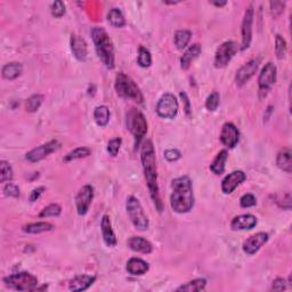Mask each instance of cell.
I'll list each match as a JSON object with an SVG mask.
<instances>
[{"instance_id":"cell-1","label":"cell","mask_w":292,"mask_h":292,"mask_svg":"<svg viewBox=\"0 0 292 292\" xmlns=\"http://www.w3.org/2000/svg\"><path fill=\"white\" fill-rule=\"evenodd\" d=\"M141 160L142 165L144 169V176L146 182H147V187L149 191L153 202L156 210L159 213H162L163 203L160 196V190L158 185V168H156V159H155V151L153 143L149 140L144 142L141 149Z\"/></svg>"},{"instance_id":"cell-2","label":"cell","mask_w":292,"mask_h":292,"mask_svg":"<svg viewBox=\"0 0 292 292\" xmlns=\"http://www.w3.org/2000/svg\"><path fill=\"white\" fill-rule=\"evenodd\" d=\"M172 193L170 196V206L177 214H186L194 206V194L192 180L189 176L175 178L171 183Z\"/></svg>"},{"instance_id":"cell-3","label":"cell","mask_w":292,"mask_h":292,"mask_svg":"<svg viewBox=\"0 0 292 292\" xmlns=\"http://www.w3.org/2000/svg\"><path fill=\"white\" fill-rule=\"evenodd\" d=\"M92 37L97 56L107 69L112 70L116 65L114 64V47L109 34L103 27L96 26L92 30Z\"/></svg>"},{"instance_id":"cell-4","label":"cell","mask_w":292,"mask_h":292,"mask_svg":"<svg viewBox=\"0 0 292 292\" xmlns=\"http://www.w3.org/2000/svg\"><path fill=\"white\" fill-rule=\"evenodd\" d=\"M114 87H116L118 95L122 97V98L133 99L138 104H141V105L144 104V96L141 92L140 87L136 85V82L130 76L124 74L123 72H119L117 74Z\"/></svg>"},{"instance_id":"cell-5","label":"cell","mask_w":292,"mask_h":292,"mask_svg":"<svg viewBox=\"0 0 292 292\" xmlns=\"http://www.w3.org/2000/svg\"><path fill=\"white\" fill-rule=\"evenodd\" d=\"M126 123L128 130L135 138V146L137 147L147 133V121L140 110H137L136 107H131L127 112Z\"/></svg>"},{"instance_id":"cell-6","label":"cell","mask_w":292,"mask_h":292,"mask_svg":"<svg viewBox=\"0 0 292 292\" xmlns=\"http://www.w3.org/2000/svg\"><path fill=\"white\" fill-rule=\"evenodd\" d=\"M3 283L9 289L16 291H36L38 289V279L29 272H20L6 276Z\"/></svg>"},{"instance_id":"cell-7","label":"cell","mask_w":292,"mask_h":292,"mask_svg":"<svg viewBox=\"0 0 292 292\" xmlns=\"http://www.w3.org/2000/svg\"><path fill=\"white\" fill-rule=\"evenodd\" d=\"M126 209L127 214L129 216L133 225L136 227L138 231H146L149 226L148 218L144 213L143 207L140 202V200L135 196H129L126 202Z\"/></svg>"},{"instance_id":"cell-8","label":"cell","mask_w":292,"mask_h":292,"mask_svg":"<svg viewBox=\"0 0 292 292\" xmlns=\"http://www.w3.org/2000/svg\"><path fill=\"white\" fill-rule=\"evenodd\" d=\"M178 100L176 97L172 94L167 93L159 99L155 111L158 116L163 118V119H173L178 113Z\"/></svg>"},{"instance_id":"cell-9","label":"cell","mask_w":292,"mask_h":292,"mask_svg":"<svg viewBox=\"0 0 292 292\" xmlns=\"http://www.w3.org/2000/svg\"><path fill=\"white\" fill-rule=\"evenodd\" d=\"M239 51L238 44L234 41H225L218 47L215 55V67L222 69L227 65Z\"/></svg>"},{"instance_id":"cell-10","label":"cell","mask_w":292,"mask_h":292,"mask_svg":"<svg viewBox=\"0 0 292 292\" xmlns=\"http://www.w3.org/2000/svg\"><path fill=\"white\" fill-rule=\"evenodd\" d=\"M276 74L277 70L276 67L273 63H267L263 68L258 78V85H259V93L260 96H266L269 89L272 88L274 83L276 82Z\"/></svg>"},{"instance_id":"cell-11","label":"cell","mask_w":292,"mask_h":292,"mask_svg":"<svg viewBox=\"0 0 292 292\" xmlns=\"http://www.w3.org/2000/svg\"><path fill=\"white\" fill-rule=\"evenodd\" d=\"M61 144L57 141H50L46 144H43L38 147L31 149L29 153H26V160H29L30 162H39L45 158H47L48 155L60 148Z\"/></svg>"},{"instance_id":"cell-12","label":"cell","mask_w":292,"mask_h":292,"mask_svg":"<svg viewBox=\"0 0 292 292\" xmlns=\"http://www.w3.org/2000/svg\"><path fill=\"white\" fill-rule=\"evenodd\" d=\"M94 199V189L90 185H85L80 189V191L75 196L76 211L80 216H85L88 213L90 204Z\"/></svg>"},{"instance_id":"cell-13","label":"cell","mask_w":292,"mask_h":292,"mask_svg":"<svg viewBox=\"0 0 292 292\" xmlns=\"http://www.w3.org/2000/svg\"><path fill=\"white\" fill-rule=\"evenodd\" d=\"M252 22H253V7L249 6L245 10L242 22V44L241 49L245 50L250 47L252 40Z\"/></svg>"},{"instance_id":"cell-14","label":"cell","mask_w":292,"mask_h":292,"mask_svg":"<svg viewBox=\"0 0 292 292\" xmlns=\"http://www.w3.org/2000/svg\"><path fill=\"white\" fill-rule=\"evenodd\" d=\"M268 241V234L265 232H259L257 234H253L243 242L242 249L246 255L252 256L260 250V248Z\"/></svg>"},{"instance_id":"cell-15","label":"cell","mask_w":292,"mask_h":292,"mask_svg":"<svg viewBox=\"0 0 292 292\" xmlns=\"http://www.w3.org/2000/svg\"><path fill=\"white\" fill-rule=\"evenodd\" d=\"M246 179L245 173L242 170H235L228 173L221 182V191L224 194H231L235 191L236 187Z\"/></svg>"},{"instance_id":"cell-16","label":"cell","mask_w":292,"mask_h":292,"mask_svg":"<svg viewBox=\"0 0 292 292\" xmlns=\"http://www.w3.org/2000/svg\"><path fill=\"white\" fill-rule=\"evenodd\" d=\"M240 140V133L235 124L232 122H226L221 128L220 133V142L224 144L226 147L234 148L239 143Z\"/></svg>"},{"instance_id":"cell-17","label":"cell","mask_w":292,"mask_h":292,"mask_svg":"<svg viewBox=\"0 0 292 292\" xmlns=\"http://www.w3.org/2000/svg\"><path fill=\"white\" fill-rule=\"evenodd\" d=\"M259 68V60H251L249 61L248 63H245L243 67L239 69V71L236 72V85L239 87H242L243 85H245L246 82L249 81L250 79L255 75V73L257 72Z\"/></svg>"},{"instance_id":"cell-18","label":"cell","mask_w":292,"mask_h":292,"mask_svg":"<svg viewBox=\"0 0 292 292\" xmlns=\"http://www.w3.org/2000/svg\"><path fill=\"white\" fill-rule=\"evenodd\" d=\"M257 218L252 215H240L233 219L231 222V227L233 231H249L256 227Z\"/></svg>"},{"instance_id":"cell-19","label":"cell","mask_w":292,"mask_h":292,"mask_svg":"<svg viewBox=\"0 0 292 292\" xmlns=\"http://www.w3.org/2000/svg\"><path fill=\"white\" fill-rule=\"evenodd\" d=\"M100 228H102V234H103V240L105 242V244L110 248H113V246L117 245V236L116 233H114L112 228V222H111L110 216L107 215H104L102 217V220H100Z\"/></svg>"},{"instance_id":"cell-20","label":"cell","mask_w":292,"mask_h":292,"mask_svg":"<svg viewBox=\"0 0 292 292\" xmlns=\"http://www.w3.org/2000/svg\"><path fill=\"white\" fill-rule=\"evenodd\" d=\"M71 50L73 56L80 62H85L88 55V48H87L86 41L81 37L72 34L71 36Z\"/></svg>"},{"instance_id":"cell-21","label":"cell","mask_w":292,"mask_h":292,"mask_svg":"<svg viewBox=\"0 0 292 292\" xmlns=\"http://www.w3.org/2000/svg\"><path fill=\"white\" fill-rule=\"evenodd\" d=\"M127 244L133 251L145 253V255H149L153 251L152 243L142 236H131L127 241Z\"/></svg>"},{"instance_id":"cell-22","label":"cell","mask_w":292,"mask_h":292,"mask_svg":"<svg viewBox=\"0 0 292 292\" xmlns=\"http://www.w3.org/2000/svg\"><path fill=\"white\" fill-rule=\"evenodd\" d=\"M201 51H202V47L199 44H194L190 46L183 54V56L180 57V68L183 70H187L192 64V62L200 56Z\"/></svg>"},{"instance_id":"cell-23","label":"cell","mask_w":292,"mask_h":292,"mask_svg":"<svg viewBox=\"0 0 292 292\" xmlns=\"http://www.w3.org/2000/svg\"><path fill=\"white\" fill-rule=\"evenodd\" d=\"M96 276L90 275H78L73 277L70 284H69V290L71 291H86L95 283Z\"/></svg>"},{"instance_id":"cell-24","label":"cell","mask_w":292,"mask_h":292,"mask_svg":"<svg viewBox=\"0 0 292 292\" xmlns=\"http://www.w3.org/2000/svg\"><path fill=\"white\" fill-rule=\"evenodd\" d=\"M126 268H127V272L131 274V275L141 276L148 272L149 266H148V264L145 262V260L134 257V258H130L129 260H128Z\"/></svg>"},{"instance_id":"cell-25","label":"cell","mask_w":292,"mask_h":292,"mask_svg":"<svg viewBox=\"0 0 292 292\" xmlns=\"http://www.w3.org/2000/svg\"><path fill=\"white\" fill-rule=\"evenodd\" d=\"M292 153L289 148L283 149L277 154L276 158V165L281 170L286 171L288 173H291L292 171V160H291Z\"/></svg>"},{"instance_id":"cell-26","label":"cell","mask_w":292,"mask_h":292,"mask_svg":"<svg viewBox=\"0 0 292 292\" xmlns=\"http://www.w3.org/2000/svg\"><path fill=\"white\" fill-rule=\"evenodd\" d=\"M228 159V153L226 149H222L217 154L216 158L210 165V170L213 171L215 175H221L222 172L225 171V165L226 161Z\"/></svg>"},{"instance_id":"cell-27","label":"cell","mask_w":292,"mask_h":292,"mask_svg":"<svg viewBox=\"0 0 292 292\" xmlns=\"http://www.w3.org/2000/svg\"><path fill=\"white\" fill-rule=\"evenodd\" d=\"M54 228V225L47 221L33 222V224H27L23 226V231L29 234H40V233L49 232Z\"/></svg>"},{"instance_id":"cell-28","label":"cell","mask_w":292,"mask_h":292,"mask_svg":"<svg viewBox=\"0 0 292 292\" xmlns=\"http://www.w3.org/2000/svg\"><path fill=\"white\" fill-rule=\"evenodd\" d=\"M94 119L99 127H105L110 121V110L105 105L97 106L94 110Z\"/></svg>"},{"instance_id":"cell-29","label":"cell","mask_w":292,"mask_h":292,"mask_svg":"<svg viewBox=\"0 0 292 292\" xmlns=\"http://www.w3.org/2000/svg\"><path fill=\"white\" fill-rule=\"evenodd\" d=\"M23 72V67L20 63H8L2 68V76L7 80H14L19 78Z\"/></svg>"},{"instance_id":"cell-30","label":"cell","mask_w":292,"mask_h":292,"mask_svg":"<svg viewBox=\"0 0 292 292\" xmlns=\"http://www.w3.org/2000/svg\"><path fill=\"white\" fill-rule=\"evenodd\" d=\"M207 281L204 279H195L190 281L184 284V286H180L177 288L176 291H187V292H196V291H203L206 289Z\"/></svg>"},{"instance_id":"cell-31","label":"cell","mask_w":292,"mask_h":292,"mask_svg":"<svg viewBox=\"0 0 292 292\" xmlns=\"http://www.w3.org/2000/svg\"><path fill=\"white\" fill-rule=\"evenodd\" d=\"M107 20L110 24L114 27H122L126 25V19H124L122 12L119 8H112L107 14Z\"/></svg>"},{"instance_id":"cell-32","label":"cell","mask_w":292,"mask_h":292,"mask_svg":"<svg viewBox=\"0 0 292 292\" xmlns=\"http://www.w3.org/2000/svg\"><path fill=\"white\" fill-rule=\"evenodd\" d=\"M192 32L189 30H178L175 33V45L178 49H184L190 44Z\"/></svg>"},{"instance_id":"cell-33","label":"cell","mask_w":292,"mask_h":292,"mask_svg":"<svg viewBox=\"0 0 292 292\" xmlns=\"http://www.w3.org/2000/svg\"><path fill=\"white\" fill-rule=\"evenodd\" d=\"M90 154H92V149L89 147H86V146H81V147L74 148L70 153H68V154L65 155L64 161L70 162V161H73V160L83 159V158H87V156H89Z\"/></svg>"},{"instance_id":"cell-34","label":"cell","mask_w":292,"mask_h":292,"mask_svg":"<svg viewBox=\"0 0 292 292\" xmlns=\"http://www.w3.org/2000/svg\"><path fill=\"white\" fill-rule=\"evenodd\" d=\"M44 99H45L44 95H40V94L32 95L30 98H27L26 104H25V109L27 112H30V113L37 112V111L40 109L41 104L44 103Z\"/></svg>"},{"instance_id":"cell-35","label":"cell","mask_w":292,"mask_h":292,"mask_svg":"<svg viewBox=\"0 0 292 292\" xmlns=\"http://www.w3.org/2000/svg\"><path fill=\"white\" fill-rule=\"evenodd\" d=\"M137 63L142 68L151 67L152 55H151V53H149V50L146 49L145 47H140V49H138Z\"/></svg>"},{"instance_id":"cell-36","label":"cell","mask_w":292,"mask_h":292,"mask_svg":"<svg viewBox=\"0 0 292 292\" xmlns=\"http://www.w3.org/2000/svg\"><path fill=\"white\" fill-rule=\"evenodd\" d=\"M62 213V208L60 204L57 203H51L49 206L44 208L39 214L40 218H46V217H58Z\"/></svg>"},{"instance_id":"cell-37","label":"cell","mask_w":292,"mask_h":292,"mask_svg":"<svg viewBox=\"0 0 292 292\" xmlns=\"http://www.w3.org/2000/svg\"><path fill=\"white\" fill-rule=\"evenodd\" d=\"M0 171H1V183L7 184L10 183L13 180V169L7 161H1L0 162Z\"/></svg>"},{"instance_id":"cell-38","label":"cell","mask_w":292,"mask_h":292,"mask_svg":"<svg viewBox=\"0 0 292 292\" xmlns=\"http://www.w3.org/2000/svg\"><path fill=\"white\" fill-rule=\"evenodd\" d=\"M275 54L279 60L286 57L287 54V41L282 36L277 34L275 38Z\"/></svg>"},{"instance_id":"cell-39","label":"cell","mask_w":292,"mask_h":292,"mask_svg":"<svg viewBox=\"0 0 292 292\" xmlns=\"http://www.w3.org/2000/svg\"><path fill=\"white\" fill-rule=\"evenodd\" d=\"M219 103H220V96H219V94L217 92H214L213 94H210V95L208 96V98L206 100L207 110L210 111V112H215V111L218 109Z\"/></svg>"},{"instance_id":"cell-40","label":"cell","mask_w":292,"mask_h":292,"mask_svg":"<svg viewBox=\"0 0 292 292\" xmlns=\"http://www.w3.org/2000/svg\"><path fill=\"white\" fill-rule=\"evenodd\" d=\"M121 144H122V140L121 138H113L107 144V152L111 156H117L118 153L120 151Z\"/></svg>"},{"instance_id":"cell-41","label":"cell","mask_w":292,"mask_h":292,"mask_svg":"<svg viewBox=\"0 0 292 292\" xmlns=\"http://www.w3.org/2000/svg\"><path fill=\"white\" fill-rule=\"evenodd\" d=\"M50 10H51V15L57 17V19H60L65 14V5L63 1H55L51 3V7H50Z\"/></svg>"},{"instance_id":"cell-42","label":"cell","mask_w":292,"mask_h":292,"mask_svg":"<svg viewBox=\"0 0 292 292\" xmlns=\"http://www.w3.org/2000/svg\"><path fill=\"white\" fill-rule=\"evenodd\" d=\"M257 203V199L256 196L253 195V194H244V195H242L241 199H240V206L242 208H250V207H253L256 206Z\"/></svg>"},{"instance_id":"cell-43","label":"cell","mask_w":292,"mask_h":292,"mask_svg":"<svg viewBox=\"0 0 292 292\" xmlns=\"http://www.w3.org/2000/svg\"><path fill=\"white\" fill-rule=\"evenodd\" d=\"M277 203L283 209L290 210L291 209V194L289 192L283 193L277 197Z\"/></svg>"},{"instance_id":"cell-44","label":"cell","mask_w":292,"mask_h":292,"mask_svg":"<svg viewBox=\"0 0 292 292\" xmlns=\"http://www.w3.org/2000/svg\"><path fill=\"white\" fill-rule=\"evenodd\" d=\"M3 192H5L7 196H13V197L20 196V189L13 183H7L6 186L3 187Z\"/></svg>"},{"instance_id":"cell-45","label":"cell","mask_w":292,"mask_h":292,"mask_svg":"<svg viewBox=\"0 0 292 292\" xmlns=\"http://www.w3.org/2000/svg\"><path fill=\"white\" fill-rule=\"evenodd\" d=\"M269 5H270V12H272L273 16L277 17V16H280L281 14H282L286 3L282 2V1H270Z\"/></svg>"},{"instance_id":"cell-46","label":"cell","mask_w":292,"mask_h":292,"mask_svg":"<svg viewBox=\"0 0 292 292\" xmlns=\"http://www.w3.org/2000/svg\"><path fill=\"white\" fill-rule=\"evenodd\" d=\"M165 158L168 160V161L173 162L182 158V153L176 148H169L165 152Z\"/></svg>"},{"instance_id":"cell-47","label":"cell","mask_w":292,"mask_h":292,"mask_svg":"<svg viewBox=\"0 0 292 292\" xmlns=\"http://www.w3.org/2000/svg\"><path fill=\"white\" fill-rule=\"evenodd\" d=\"M286 289H287V281L284 279L277 277L276 280L273 281L272 290H274V291H283Z\"/></svg>"},{"instance_id":"cell-48","label":"cell","mask_w":292,"mask_h":292,"mask_svg":"<svg viewBox=\"0 0 292 292\" xmlns=\"http://www.w3.org/2000/svg\"><path fill=\"white\" fill-rule=\"evenodd\" d=\"M44 191H45V187L43 186L34 189L30 194V202H36L37 200H39V197L41 196V194L44 193Z\"/></svg>"},{"instance_id":"cell-49","label":"cell","mask_w":292,"mask_h":292,"mask_svg":"<svg viewBox=\"0 0 292 292\" xmlns=\"http://www.w3.org/2000/svg\"><path fill=\"white\" fill-rule=\"evenodd\" d=\"M180 97H182V99L184 100V103H185V112L187 116H191V105H190V99L189 97L185 93H180Z\"/></svg>"},{"instance_id":"cell-50","label":"cell","mask_w":292,"mask_h":292,"mask_svg":"<svg viewBox=\"0 0 292 292\" xmlns=\"http://www.w3.org/2000/svg\"><path fill=\"white\" fill-rule=\"evenodd\" d=\"M226 1H222V2H218V1H215V2H213V5H215V6H217V7H222V6H225L226 5Z\"/></svg>"}]
</instances>
